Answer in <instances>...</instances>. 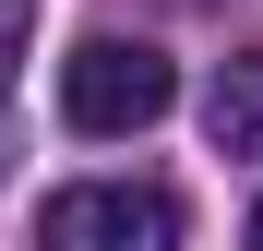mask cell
Returning <instances> with one entry per match:
<instances>
[{"label":"cell","instance_id":"6da1fadb","mask_svg":"<svg viewBox=\"0 0 263 251\" xmlns=\"http://www.w3.org/2000/svg\"><path fill=\"white\" fill-rule=\"evenodd\" d=\"M167 96H180V72H167V48H144V36H84V48L60 60V120L84 144L167 120Z\"/></svg>","mask_w":263,"mask_h":251},{"label":"cell","instance_id":"3957f363","mask_svg":"<svg viewBox=\"0 0 263 251\" xmlns=\"http://www.w3.org/2000/svg\"><path fill=\"white\" fill-rule=\"evenodd\" d=\"M203 144H215V156H263V48L215 60V84H203Z\"/></svg>","mask_w":263,"mask_h":251},{"label":"cell","instance_id":"277c9868","mask_svg":"<svg viewBox=\"0 0 263 251\" xmlns=\"http://www.w3.org/2000/svg\"><path fill=\"white\" fill-rule=\"evenodd\" d=\"M251 251H263V203H251Z\"/></svg>","mask_w":263,"mask_h":251},{"label":"cell","instance_id":"7a4b0ae2","mask_svg":"<svg viewBox=\"0 0 263 251\" xmlns=\"http://www.w3.org/2000/svg\"><path fill=\"white\" fill-rule=\"evenodd\" d=\"M36 251H180V203L156 180H72L36 203Z\"/></svg>","mask_w":263,"mask_h":251}]
</instances>
